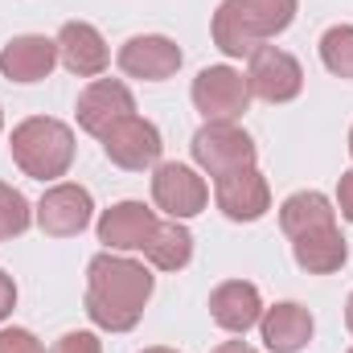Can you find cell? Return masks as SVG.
<instances>
[{
	"label": "cell",
	"mask_w": 353,
	"mask_h": 353,
	"mask_svg": "<svg viewBox=\"0 0 353 353\" xmlns=\"http://www.w3.org/2000/svg\"><path fill=\"white\" fill-rule=\"evenodd\" d=\"M345 329L353 333V292H350V300H345Z\"/></svg>",
	"instance_id": "obj_29"
},
{
	"label": "cell",
	"mask_w": 353,
	"mask_h": 353,
	"mask_svg": "<svg viewBox=\"0 0 353 353\" xmlns=\"http://www.w3.org/2000/svg\"><path fill=\"white\" fill-rule=\"evenodd\" d=\"M12 308H17V283H12V275L0 271V321H8Z\"/></svg>",
	"instance_id": "obj_27"
},
{
	"label": "cell",
	"mask_w": 353,
	"mask_h": 353,
	"mask_svg": "<svg viewBox=\"0 0 353 353\" xmlns=\"http://www.w3.org/2000/svg\"><path fill=\"white\" fill-rule=\"evenodd\" d=\"M210 316H214L218 329L243 337L247 329L259 325V316H263V296H259V288L247 283V279H226V283H218V288L210 292Z\"/></svg>",
	"instance_id": "obj_15"
},
{
	"label": "cell",
	"mask_w": 353,
	"mask_h": 353,
	"mask_svg": "<svg viewBox=\"0 0 353 353\" xmlns=\"http://www.w3.org/2000/svg\"><path fill=\"white\" fill-rule=\"evenodd\" d=\"M54 41H58V62L79 79H99L107 70V62H111L107 41L90 21H66Z\"/></svg>",
	"instance_id": "obj_13"
},
{
	"label": "cell",
	"mask_w": 353,
	"mask_h": 353,
	"mask_svg": "<svg viewBox=\"0 0 353 353\" xmlns=\"http://www.w3.org/2000/svg\"><path fill=\"white\" fill-rule=\"evenodd\" d=\"M214 201L230 222H259L271 210V185L267 176L251 165L239 173H226L214 181Z\"/></svg>",
	"instance_id": "obj_12"
},
{
	"label": "cell",
	"mask_w": 353,
	"mask_h": 353,
	"mask_svg": "<svg viewBox=\"0 0 353 353\" xmlns=\"http://www.w3.org/2000/svg\"><path fill=\"white\" fill-rule=\"evenodd\" d=\"M350 353H353V350H350Z\"/></svg>",
	"instance_id": "obj_33"
},
{
	"label": "cell",
	"mask_w": 353,
	"mask_h": 353,
	"mask_svg": "<svg viewBox=\"0 0 353 353\" xmlns=\"http://www.w3.org/2000/svg\"><path fill=\"white\" fill-rule=\"evenodd\" d=\"M17 169L33 181H58L74 165V132L54 115H29L8 136Z\"/></svg>",
	"instance_id": "obj_2"
},
{
	"label": "cell",
	"mask_w": 353,
	"mask_h": 353,
	"mask_svg": "<svg viewBox=\"0 0 353 353\" xmlns=\"http://www.w3.org/2000/svg\"><path fill=\"white\" fill-rule=\"evenodd\" d=\"M189 148H193V165L214 181L226 173H239V169H251L259 157L255 140L239 123H201Z\"/></svg>",
	"instance_id": "obj_3"
},
{
	"label": "cell",
	"mask_w": 353,
	"mask_h": 353,
	"mask_svg": "<svg viewBox=\"0 0 353 353\" xmlns=\"http://www.w3.org/2000/svg\"><path fill=\"white\" fill-rule=\"evenodd\" d=\"M29 222H33V210H29L25 193L0 181V243H4V239L25 234V230H29Z\"/></svg>",
	"instance_id": "obj_23"
},
{
	"label": "cell",
	"mask_w": 353,
	"mask_h": 353,
	"mask_svg": "<svg viewBox=\"0 0 353 353\" xmlns=\"http://www.w3.org/2000/svg\"><path fill=\"white\" fill-rule=\"evenodd\" d=\"M74 115H79V128H83L87 136H99V140H103L119 119L136 115V94L128 90V83H119V79H94V83H87V90L79 94Z\"/></svg>",
	"instance_id": "obj_9"
},
{
	"label": "cell",
	"mask_w": 353,
	"mask_h": 353,
	"mask_svg": "<svg viewBox=\"0 0 353 353\" xmlns=\"http://www.w3.org/2000/svg\"><path fill=\"white\" fill-rule=\"evenodd\" d=\"M144 353H176V350H165V345H152V350H144Z\"/></svg>",
	"instance_id": "obj_30"
},
{
	"label": "cell",
	"mask_w": 353,
	"mask_h": 353,
	"mask_svg": "<svg viewBox=\"0 0 353 353\" xmlns=\"http://www.w3.org/2000/svg\"><path fill=\"white\" fill-rule=\"evenodd\" d=\"M214 46L226 54V58H251L263 41L251 33V25L239 17L234 0H222L218 12H214Z\"/></svg>",
	"instance_id": "obj_20"
},
{
	"label": "cell",
	"mask_w": 353,
	"mask_h": 353,
	"mask_svg": "<svg viewBox=\"0 0 353 353\" xmlns=\"http://www.w3.org/2000/svg\"><path fill=\"white\" fill-rule=\"evenodd\" d=\"M210 353H255V350H251L247 341H222L218 350H210Z\"/></svg>",
	"instance_id": "obj_28"
},
{
	"label": "cell",
	"mask_w": 353,
	"mask_h": 353,
	"mask_svg": "<svg viewBox=\"0 0 353 353\" xmlns=\"http://www.w3.org/2000/svg\"><path fill=\"white\" fill-rule=\"evenodd\" d=\"M152 201L157 210H165L169 218L185 222V218H197L210 201V189L205 181L197 176V169L189 165H176V161H165L152 169Z\"/></svg>",
	"instance_id": "obj_8"
},
{
	"label": "cell",
	"mask_w": 353,
	"mask_h": 353,
	"mask_svg": "<svg viewBox=\"0 0 353 353\" xmlns=\"http://www.w3.org/2000/svg\"><path fill=\"white\" fill-rule=\"evenodd\" d=\"M94 218V201H90V189L74 185V181H58L46 189V197L37 201L33 210V222L41 226V234L50 239H74L83 234Z\"/></svg>",
	"instance_id": "obj_5"
},
{
	"label": "cell",
	"mask_w": 353,
	"mask_h": 353,
	"mask_svg": "<svg viewBox=\"0 0 353 353\" xmlns=\"http://www.w3.org/2000/svg\"><path fill=\"white\" fill-rule=\"evenodd\" d=\"M312 312L296 300H283L275 308H263L259 316V337L271 353H300L312 341Z\"/></svg>",
	"instance_id": "obj_16"
},
{
	"label": "cell",
	"mask_w": 353,
	"mask_h": 353,
	"mask_svg": "<svg viewBox=\"0 0 353 353\" xmlns=\"http://www.w3.org/2000/svg\"><path fill=\"white\" fill-rule=\"evenodd\" d=\"M103 152L111 165L128 169V173H144V169H157L161 165V152H165V140H161V128L152 119H140V115H128L119 119L107 136H103Z\"/></svg>",
	"instance_id": "obj_6"
},
{
	"label": "cell",
	"mask_w": 353,
	"mask_h": 353,
	"mask_svg": "<svg viewBox=\"0 0 353 353\" xmlns=\"http://www.w3.org/2000/svg\"><path fill=\"white\" fill-rule=\"evenodd\" d=\"M157 210H148L144 201H115L111 210L99 214L94 234L107 251H144L157 234Z\"/></svg>",
	"instance_id": "obj_11"
},
{
	"label": "cell",
	"mask_w": 353,
	"mask_h": 353,
	"mask_svg": "<svg viewBox=\"0 0 353 353\" xmlns=\"http://www.w3.org/2000/svg\"><path fill=\"white\" fill-rule=\"evenodd\" d=\"M0 128H4V111H0Z\"/></svg>",
	"instance_id": "obj_32"
},
{
	"label": "cell",
	"mask_w": 353,
	"mask_h": 353,
	"mask_svg": "<svg viewBox=\"0 0 353 353\" xmlns=\"http://www.w3.org/2000/svg\"><path fill=\"white\" fill-rule=\"evenodd\" d=\"M185 54L173 37L165 33H140L132 41L119 46V70L128 79H140V83H165L181 70Z\"/></svg>",
	"instance_id": "obj_10"
},
{
	"label": "cell",
	"mask_w": 353,
	"mask_h": 353,
	"mask_svg": "<svg viewBox=\"0 0 353 353\" xmlns=\"http://www.w3.org/2000/svg\"><path fill=\"white\" fill-rule=\"evenodd\" d=\"M321 62L329 74L353 79V25H333L321 37Z\"/></svg>",
	"instance_id": "obj_22"
},
{
	"label": "cell",
	"mask_w": 353,
	"mask_h": 353,
	"mask_svg": "<svg viewBox=\"0 0 353 353\" xmlns=\"http://www.w3.org/2000/svg\"><path fill=\"white\" fill-rule=\"evenodd\" d=\"M193 107L205 115V123H239L251 107L247 74L234 66H205L193 79Z\"/></svg>",
	"instance_id": "obj_4"
},
{
	"label": "cell",
	"mask_w": 353,
	"mask_h": 353,
	"mask_svg": "<svg viewBox=\"0 0 353 353\" xmlns=\"http://www.w3.org/2000/svg\"><path fill=\"white\" fill-rule=\"evenodd\" d=\"M234 8H239V17L251 25V33H255L259 41H267V37L283 33V29L296 21L300 0H234Z\"/></svg>",
	"instance_id": "obj_21"
},
{
	"label": "cell",
	"mask_w": 353,
	"mask_h": 353,
	"mask_svg": "<svg viewBox=\"0 0 353 353\" xmlns=\"http://www.w3.org/2000/svg\"><path fill=\"white\" fill-rule=\"evenodd\" d=\"M337 210L345 222H353V169L341 173V181H337Z\"/></svg>",
	"instance_id": "obj_26"
},
{
	"label": "cell",
	"mask_w": 353,
	"mask_h": 353,
	"mask_svg": "<svg viewBox=\"0 0 353 353\" xmlns=\"http://www.w3.org/2000/svg\"><path fill=\"white\" fill-rule=\"evenodd\" d=\"M350 157H353V128H350Z\"/></svg>",
	"instance_id": "obj_31"
},
{
	"label": "cell",
	"mask_w": 353,
	"mask_h": 353,
	"mask_svg": "<svg viewBox=\"0 0 353 353\" xmlns=\"http://www.w3.org/2000/svg\"><path fill=\"white\" fill-rule=\"evenodd\" d=\"M247 90L263 103H292L304 90V66L279 46H259L247 66Z\"/></svg>",
	"instance_id": "obj_7"
},
{
	"label": "cell",
	"mask_w": 353,
	"mask_h": 353,
	"mask_svg": "<svg viewBox=\"0 0 353 353\" xmlns=\"http://www.w3.org/2000/svg\"><path fill=\"white\" fill-rule=\"evenodd\" d=\"M292 259H296L300 271H308V275H333V271H341L345 259H350V243H345V234L333 222V226L296 234L292 239Z\"/></svg>",
	"instance_id": "obj_17"
},
{
	"label": "cell",
	"mask_w": 353,
	"mask_h": 353,
	"mask_svg": "<svg viewBox=\"0 0 353 353\" xmlns=\"http://www.w3.org/2000/svg\"><path fill=\"white\" fill-rule=\"evenodd\" d=\"M58 66V41L41 37V33H21L0 50V74L8 83H41L50 79V70Z\"/></svg>",
	"instance_id": "obj_14"
},
{
	"label": "cell",
	"mask_w": 353,
	"mask_h": 353,
	"mask_svg": "<svg viewBox=\"0 0 353 353\" xmlns=\"http://www.w3.org/2000/svg\"><path fill=\"white\" fill-rule=\"evenodd\" d=\"M0 353H46L29 329H0Z\"/></svg>",
	"instance_id": "obj_24"
},
{
	"label": "cell",
	"mask_w": 353,
	"mask_h": 353,
	"mask_svg": "<svg viewBox=\"0 0 353 353\" xmlns=\"http://www.w3.org/2000/svg\"><path fill=\"white\" fill-rule=\"evenodd\" d=\"M152 271L128 255L103 251L87 263V316L103 333H132L152 300Z\"/></svg>",
	"instance_id": "obj_1"
},
{
	"label": "cell",
	"mask_w": 353,
	"mask_h": 353,
	"mask_svg": "<svg viewBox=\"0 0 353 353\" xmlns=\"http://www.w3.org/2000/svg\"><path fill=\"white\" fill-rule=\"evenodd\" d=\"M333 222H337V210H333V201H329L325 193H316V189H300V193H292V197L279 205V230H283L288 239L308 234V230H321V226H333Z\"/></svg>",
	"instance_id": "obj_18"
},
{
	"label": "cell",
	"mask_w": 353,
	"mask_h": 353,
	"mask_svg": "<svg viewBox=\"0 0 353 353\" xmlns=\"http://www.w3.org/2000/svg\"><path fill=\"white\" fill-rule=\"evenodd\" d=\"M144 255H148V263L157 267V271H181V267H189L193 259V234H189V226L185 222H161L157 226V234H152V243L144 247Z\"/></svg>",
	"instance_id": "obj_19"
},
{
	"label": "cell",
	"mask_w": 353,
	"mask_h": 353,
	"mask_svg": "<svg viewBox=\"0 0 353 353\" xmlns=\"http://www.w3.org/2000/svg\"><path fill=\"white\" fill-rule=\"evenodd\" d=\"M54 353H103V341H99L94 333H87V329H74V333L58 337Z\"/></svg>",
	"instance_id": "obj_25"
}]
</instances>
